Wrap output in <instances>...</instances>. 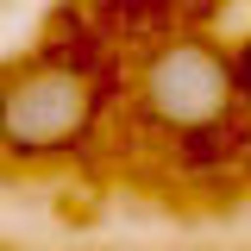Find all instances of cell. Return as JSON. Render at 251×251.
Listing matches in <instances>:
<instances>
[{
	"label": "cell",
	"instance_id": "obj_1",
	"mask_svg": "<svg viewBox=\"0 0 251 251\" xmlns=\"http://www.w3.org/2000/svg\"><path fill=\"white\" fill-rule=\"evenodd\" d=\"M107 126V69L82 44H38L0 63V170H57Z\"/></svg>",
	"mask_w": 251,
	"mask_h": 251
},
{
	"label": "cell",
	"instance_id": "obj_3",
	"mask_svg": "<svg viewBox=\"0 0 251 251\" xmlns=\"http://www.w3.org/2000/svg\"><path fill=\"white\" fill-rule=\"evenodd\" d=\"M232 69H239V113L251 120V38L232 44Z\"/></svg>",
	"mask_w": 251,
	"mask_h": 251
},
{
	"label": "cell",
	"instance_id": "obj_2",
	"mask_svg": "<svg viewBox=\"0 0 251 251\" xmlns=\"http://www.w3.org/2000/svg\"><path fill=\"white\" fill-rule=\"evenodd\" d=\"M132 113L145 132L170 145H201L239 126V69L232 44H220L201 25H170L132 63Z\"/></svg>",
	"mask_w": 251,
	"mask_h": 251
},
{
	"label": "cell",
	"instance_id": "obj_4",
	"mask_svg": "<svg viewBox=\"0 0 251 251\" xmlns=\"http://www.w3.org/2000/svg\"><path fill=\"white\" fill-rule=\"evenodd\" d=\"M132 6H138V13H157V19H182L195 0H132Z\"/></svg>",
	"mask_w": 251,
	"mask_h": 251
}]
</instances>
